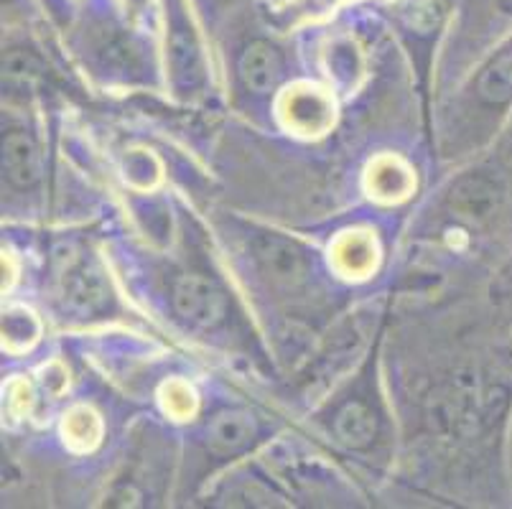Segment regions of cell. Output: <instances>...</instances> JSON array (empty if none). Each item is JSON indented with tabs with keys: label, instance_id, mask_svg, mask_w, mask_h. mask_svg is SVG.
<instances>
[{
	"label": "cell",
	"instance_id": "cell-1",
	"mask_svg": "<svg viewBox=\"0 0 512 509\" xmlns=\"http://www.w3.org/2000/svg\"><path fill=\"white\" fill-rule=\"evenodd\" d=\"M278 115L293 133L321 135L334 125V100L319 87L296 84L278 100Z\"/></svg>",
	"mask_w": 512,
	"mask_h": 509
},
{
	"label": "cell",
	"instance_id": "cell-2",
	"mask_svg": "<svg viewBox=\"0 0 512 509\" xmlns=\"http://www.w3.org/2000/svg\"><path fill=\"white\" fill-rule=\"evenodd\" d=\"M176 314L194 329H214L225 319V293L204 275H181L174 286Z\"/></svg>",
	"mask_w": 512,
	"mask_h": 509
},
{
	"label": "cell",
	"instance_id": "cell-3",
	"mask_svg": "<svg viewBox=\"0 0 512 509\" xmlns=\"http://www.w3.org/2000/svg\"><path fill=\"white\" fill-rule=\"evenodd\" d=\"M449 202L467 219H490L502 204V189L495 179L484 174H467L451 186Z\"/></svg>",
	"mask_w": 512,
	"mask_h": 509
},
{
	"label": "cell",
	"instance_id": "cell-4",
	"mask_svg": "<svg viewBox=\"0 0 512 509\" xmlns=\"http://www.w3.org/2000/svg\"><path fill=\"white\" fill-rule=\"evenodd\" d=\"M3 171H6L8 181L18 189H29V186L39 184L41 174H44V161H41L36 140L29 133L13 130L6 135V140H3Z\"/></svg>",
	"mask_w": 512,
	"mask_h": 509
},
{
	"label": "cell",
	"instance_id": "cell-5",
	"mask_svg": "<svg viewBox=\"0 0 512 509\" xmlns=\"http://www.w3.org/2000/svg\"><path fill=\"white\" fill-rule=\"evenodd\" d=\"M242 84L255 95H268L276 90L278 79H281V56L268 41H253L248 49L242 51L240 64H237Z\"/></svg>",
	"mask_w": 512,
	"mask_h": 509
},
{
	"label": "cell",
	"instance_id": "cell-6",
	"mask_svg": "<svg viewBox=\"0 0 512 509\" xmlns=\"http://www.w3.org/2000/svg\"><path fill=\"white\" fill-rule=\"evenodd\" d=\"M416 186L413 171L393 156H380L367 168V191L380 202H400Z\"/></svg>",
	"mask_w": 512,
	"mask_h": 509
},
{
	"label": "cell",
	"instance_id": "cell-7",
	"mask_svg": "<svg viewBox=\"0 0 512 509\" xmlns=\"http://www.w3.org/2000/svg\"><path fill=\"white\" fill-rule=\"evenodd\" d=\"M255 438L253 415L242 410H225L214 415L207 426V446L214 454H237L248 448Z\"/></svg>",
	"mask_w": 512,
	"mask_h": 509
},
{
	"label": "cell",
	"instance_id": "cell-8",
	"mask_svg": "<svg viewBox=\"0 0 512 509\" xmlns=\"http://www.w3.org/2000/svg\"><path fill=\"white\" fill-rule=\"evenodd\" d=\"M332 263L347 278H365L377 263L375 240L367 232H344L332 245Z\"/></svg>",
	"mask_w": 512,
	"mask_h": 509
},
{
	"label": "cell",
	"instance_id": "cell-9",
	"mask_svg": "<svg viewBox=\"0 0 512 509\" xmlns=\"http://www.w3.org/2000/svg\"><path fill=\"white\" fill-rule=\"evenodd\" d=\"M258 260L265 273H271L273 278L283 280V283H296L309 270L304 252L291 242L281 240V237H265L258 245Z\"/></svg>",
	"mask_w": 512,
	"mask_h": 509
},
{
	"label": "cell",
	"instance_id": "cell-10",
	"mask_svg": "<svg viewBox=\"0 0 512 509\" xmlns=\"http://www.w3.org/2000/svg\"><path fill=\"white\" fill-rule=\"evenodd\" d=\"M64 293H67L64 298H67L69 306H72L74 311H82V314H92V311H97L100 306H105L107 298L105 283H102L100 273H95V270L87 268V265H82V268H77L74 273H69Z\"/></svg>",
	"mask_w": 512,
	"mask_h": 509
},
{
	"label": "cell",
	"instance_id": "cell-11",
	"mask_svg": "<svg viewBox=\"0 0 512 509\" xmlns=\"http://www.w3.org/2000/svg\"><path fill=\"white\" fill-rule=\"evenodd\" d=\"M169 54L171 62H174L176 79L184 77L189 87L197 79H202V51H199L197 36L192 34V28H176L174 36H171Z\"/></svg>",
	"mask_w": 512,
	"mask_h": 509
},
{
	"label": "cell",
	"instance_id": "cell-12",
	"mask_svg": "<svg viewBox=\"0 0 512 509\" xmlns=\"http://www.w3.org/2000/svg\"><path fill=\"white\" fill-rule=\"evenodd\" d=\"M41 334V324L29 308H8L3 314V347L8 352H23L34 347Z\"/></svg>",
	"mask_w": 512,
	"mask_h": 509
},
{
	"label": "cell",
	"instance_id": "cell-13",
	"mask_svg": "<svg viewBox=\"0 0 512 509\" xmlns=\"http://www.w3.org/2000/svg\"><path fill=\"white\" fill-rule=\"evenodd\" d=\"M64 441L74 448V451H90V448L97 446L102 436V423L97 418L95 410L90 408H72L67 415H64L62 423Z\"/></svg>",
	"mask_w": 512,
	"mask_h": 509
},
{
	"label": "cell",
	"instance_id": "cell-14",
	"mask_svg": "<svg viewBox=\"0 0 512 509\" xmlns=\"http://www.w3.org/2000/svg\"><path fill=\"white\" fill-rule=\"evenodd\" d=\"M334 428H337V436L347 446H367L372 436H375V418H372V413L365 405L352 403L339 410Z\"/></svg>",
	"mask_w": 512,
	"mask_h": 509
},
{
	"label": "cell",
	"instance_id": "cell-15",
	"mask_svg": "<svg viewBox=\"0 0 512 509\" xmlns=\"http://www.w3.org/2000/svg\"><path fill=\"white\" fill-rule=\"evenodd\" d=\"M327 69L329 77L339 84V87H355L357 79L362 74V59L360 51L352 41H332L327 49Z\"/></svg>",
	"mask_w": 512,
	"mask_h": 509
},
{
	"label": "cell",
	"instance_id": "cell-16",
	"mask_svg": "<svg viewBox=\"0 0 512 509\" xmlns=\"http://www.w3.org/2000/svg\"><path fill=\"white\" fill-rule=\"evenodd\" d=\"M125 179L138 189H151L161 176V166L148 151H130L123 161Z\"/></svg>",
	"mask_w": 512,
	"mask_h": 509
},
{
	"label": "cell",
	"instance_id": "cell-17",
	"mask_svg": "<svg viewBox=\"0 0 512 509\" xmlns=\"http://www.w3.org/2000/svg\"><path fill=\"white\" fill-rule=\"evenodd\" d=\"M161 403H164V410L174 420L192 418L194 410H197L194 390L181 380H171L169 385H164V390H161Z\"/></svg>",
	"mask_w": 512,
	"mask_h": 509
},
{
	"label": "cell",
	"instance_id": "cell-18",
	"mask_svg": "<svg viewBox=\"0 0 512 509\" xmlns=\"http://www.w3.org/2000/svg\"><path fill=\"white\" fill-rule=\"evenodd\" d=\"M482 95L490 102H507L512 97V69L492 67L482 77Z\"/></svg>",
	"mask_w": 512,
	"mask_h": 509
},
{
	"label": "cell",
	"instance_id": "cell-19",
	"mask_svg": "<svg viewBox=\"0 0 512 509\" xmlns=\"http://www.w3.org/2000/svg\"><path fill=\"white\" fill-rule=\"evenodd\" d=\"M39 382H41V387L49 392L51 398H59V395L67 390V382H69L67 370H64L59 362L44 364V367L39 370Z\"/></svg>",
	"mask_w": 512,
	"mask_h": 509
},
{
	"label": "cell",
	"instance_id": "cell-20",
	"mask_svg": "<svg viewBox=\"0 0 512 509\" xmlns=\"http://www.w3.org/2000/svg\"><path fill=\"white\" fill-rule=\"evenodd\" d=\"M6 395H8V408H13L16 413H26L31 405V398H34V395H31V387L26 385L23 380L11 382L6 390Z\"/></svg>",
	"mask_w": 512,
	"mask_h": 509
},
{
	"label": "cell",
	"instance_id": "cell-21",
	"mask_svg": "<svg viewBox=\"0 0 512 509\" xmlns=\"http://www.w3.org/2000/svg\"><path fill=\"white\" fill-rule=\"evenodd\" d=\"M128 3H130V6H143V3H146V0H128Z\"/></svg>",
	"mask_w": 512,
	"mask_h": 509
}]
</instances>
